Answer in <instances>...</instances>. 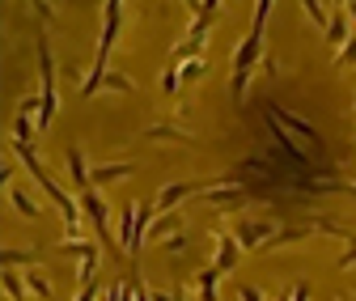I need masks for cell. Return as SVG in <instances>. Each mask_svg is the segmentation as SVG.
<instances>
[{
    "label": "cell",
    "mask_w": 356,
    "mask_h": 301,
    "mask_svg": "<svg viewBox=\"0 0 356 301\" xmlns=\"http://www.w3.org/2000/svg\"><path fill=\"white\" fill-rule=\"evenodd\" d=\"M323 34H327V42H331L335 51H343L348 42L356 38V34H352V13H348V5H343V9H331V26H327Z\"/></svg>",
    "instance_id": "8"
},
{
    "label": "cell",
    "mask_w": 356,
    "mask_h": 301,
    "mask_svg": "<svg viewBox=\"0 0 356 301\" xmlns=\"http://www.w3.org/2000/svg\"><path fill=\"white\" fill-rule=\"evenodd\" d=\"M339 268H356V242H352V246L339 254Z\"/></svg>",
    "instance_id": "27"
},
{
    "label": "cell",
    "mask_w": 356,
    "mask_h": 301,
    "mask_svg": "<svg viewBox=\"0 0 356 301\" xmlns=\"http://www.w3.org/2000/svg\"><path fill=\"white\" fill-rule=\"evenodd\" d=\"M64 161H68L72 187H76V191H89V170H85V157H81V149H68V153H64Z\"/></svg>",
    "instance_id": "12"
},
{
    "label": "cell",
    "mask_w": 356,
    "mask_h": 301,
    "mask_svg": "<svg viewBox=\"0 0 356 301\" xmlns=\"http://www.w3.org/2000/svg\"><path fill=\"white\" fill-rule=\"evenodd\" d=\"M267 115H272V119H276L280 127H289V132H293V136H301V140H305L309 149H314V157H318V165H327V157H331V153H327V140L318 136V127H314V123H309V119H301V115H293L289 106H267Z\"/></svg>",
    "instance_id": "3"
},
{
    "label": "cell",
    "mask_w": 356,
    "mask_h": 301,
    "mask_svg": "<svg viewBox=\"0 0 356 301\" xmlns=\"http://www.w3.org/2000/svg\"><path fill=\"white\" fill-rule=\"evenodd\" d=\"M38 250H5V268H22V263H34Z\"/></svg>",
    "instance_id": "21"
},
{
    "label": "cell",
    "mask_w": 356,
    "mask_h": 301,
    "mask_svg": "<svg viewBox=\"0 0 356 301\" xmlns=\"http://www.w3.org/2000/svg\"><path fill=\"white\" fill-rule=\"evenodd\" d=\"M348 13H352V17H356V0H348Z\"/></svg>",
    "instance_id": "29"
},
{
    "label": "cell",
    "mask_w": 356,
    "mask_h": 301,
    "mask_svg": "<svg viewBox=\"0 0 356 301\" xmlns=\"http://www.w3.org/2000/svg\"><path fill=\"white\" fill-rule=\"evenodd\" d=\"M149 136H153V140H183L187 149H195V145H200L195 136H187V132H174V127H153Z\"/></svg>",
    "instance_id": "16"
},
{
    "label": "cell",
    "mask_w": 356,
    "mask_h": 301,
    "mask_svg": "<svg viewBox=\"0 0 356 301\" xmlns=\"http://www.w3.org/2000/svg\"><path fill=\"white\" fill-rule=\"evenodd\" d=\"M161 90H165V94H178V90H183V72H178V68H165V72H161Z\"/></svg>",
    "instance_id": "22"
},
{
    "label": "cell",
    "mask_w": 356,
    "mask_h": 301,
    "mask_svg": "<svg viewBox=\"0 0 356 301\" xmlns=\"http://www.w3.org/2000/svg\"><path fill=\"white\" fill-rule=\"evenodd\" d=\"M335 64H339V68H352V64H356V38L348 42L343 51H335Z\"/></svg>",
    "instance_id": "24"
},
{
    "label": "cell",
    "mask_w": 356,
    "mask_h": 301,
    "mask_svg": "<svg viewBox=\"0 0 356 301\" xmlns=\"http://www.w3.org/2000/svg\"><path fill=\"white\" fill-rule=\"evenodd\" d=\"M178 72H183V81H200V76L208 72V60H191V64H183Z\"/></svg>",
    "instance_id": "23"
},
{
    "label": "cell",
    "mask_w": 356,
    "mask_h": 301,
    "mask_svg": "<svg viewBox=\"0 0 356 301\" xmlns=\"http://www.w3.org/2000/svg\"><path fill=\"white\" fill-rule=\"evenodd\" d=\"M301 13H305V17H309V22H318V26H323V30H327V26H331V9H323V5H309V0H305V5H301Z\"/></svg>",
    "instance_id": "20"
},
{
    "label": "cell",
    "mask_w": 356,
    "mask_h": 301,
    "mask_svg": "<svg viewBox=\"0 0 356 301\" xmlns=\"http://www.w3.org/2000/svg\"><path fill=\"white\" fill-rule=\"evenodd\" d=\"M81 200V212L89 217V225H94V234L106 242V234H111V208H106V200L98 195V187H89V191H81L76 195Z\"/></svg>",
    "instance_id": "5"
},
{
    "label": "cell",
    "mask_w": 356,
    "mask_h": 301,
    "mask_svg": "<svg viewBox=\"0 0 356 301\" xmlns=\"http://www.w3.org/2000/svg\"><path fill=\"white\" fill-rule=\"evenodd\" d=\"M38 72H42V111H38V132H47L51 127V119H56V106H60V98H56V60H51V47H47V38L38 34Z\"/></svg>",
    "instance_id": "2"
},
{
    "label": "cell",
    "mask_w": 356,
    "mask_h": 301,
    "mask_svg": "<svg viewBox=\"0 0 356 301\" xmlns=\"http://www.w3.org/2000/svg\"><path fill=\"white\" fill-rule=\"evenodd\" d=\"M234 238H238V246L242 250H259V246H272L276 242V225L272 221H238L234 225Z\"/></svg>",
    "instance_id": "4"
},
{
    "label": "cell",
    "mask_w": 356,
    "mask_h": 301,
    "mask_svg": "<svg viewBox=\"0 0 356 301\" xmlns=\"http://www.w3.org/2000/svg\"><path fill=\"white\" fill-rule=\"evenodd\" d=\"M216 280H220V272H216V268H204V272L191 280L195 301H216Z\"/></svg>",
    "instance_id": "11"
},
{
    "label": "cell",
    "mask_w": 356,
    "mask_h": 301,
    "mask_svg": "<svg viewBox=\"0 0 356 301\" xmlns=\"http://www.w3.org/2000/svg\"><path fill=\"white\" fill-rule=\"evenodd\" d=\"M267 13H272V5H254V26H250V34H246V42H238V51H234V76H250L254 72V64L259 60H267L263 56V22H267Z\"/></svg>",
    "instance_id": "1"
},
{
    "label": "cell",
    "mask_w": 356,
    "mask_h": 301,
    "mask_svg": "<svg viewBox=\"0 0 356 301\" xmlns=\"http://www.w3.org/2000/svg\"><path fill=\"white\" fill-rule=\"evenodd\" d=\"M161 246H165L170 254H183V250H187V234H178V238H170V242H161Z\"/></svg>",
    "instance_id": "25"
},
{
    "label": "cell",
    "mask_w": 356,
    "mask_h": 301,
    "mask_svg": "<svg viewBox=\"0 0 356 301\" xmlns=\"http://www.w3.org/2000/svg\"><path fill=\"white\" fill-rule=\"evenodd\" d=\"M9 204H13V208L22 212L26 221H38V212H42V208H38V204H34V200H30V195L22 191V187H9Z\"/></svg>",
    "instance_id": "14"
},
{
    "label": "cell",
    "mask_w": 356,
    "mask_h": 301,
    "mask_svg": "<svg viewBox=\"0 0 356 301\" xmlns=\"http://www.w3.org/2000/svg\"><path fill=\"white\" fill-rule=\"evenodd\" d=\"M204 191H208V183H165V187L157 191L153 208H157V217H165V212H174V204H178V200H187V195H204Z\"/></svg>",
    "instance_id": "7"
},
{
    "label": "cell",
    "mask_w": 356,
    "mask_h": 301,
    "mask_svg": "<svg viewBox=\"0 0 356 301\" xmlns=\"http://www.w3.org/2000/svg\"><path fill=\"white\" fill-rule=\"evenodd\" d=\"M238 301H263V293L259 288H238Z\"/></svg>",
    "instance_id": "28"
},
{
    "label": "cell",
    "mask_w": 356,
    "mask_h": 301,
    "mask_svg": "<svg viewBox=\"0 0 356 301\" xmlns=\"http://www.w3.org/2000/svg\"><path fill=\"white\" fill-rule=\"evenodd\" d=\"M26 288H30V293H34L38 301H51V284H47V280H42L38 272H30V276H26Z\"/></svg>",
    "instance_id": "19"
},
{
    "label": "cell",
    "mask_w": 356,
    "mask_h": 301,
    "mask_svg": "<svg viewBox=\"0 0 356 301\" xmlns=\"http://www.w3.org/2000/svg\"><path fill=\"white\" fill-rule=\"evenodd\" d=\"M352 115H356V106H352Z\"/></svg>",
    "instance_id": "30"
},
{
    "label": "cell",
    "mask_w": 356,
    "mask_h": 301,
    "mask_svg": "<svg viewBox=\"0 0 356 301\" xmlns=\"http://www.w3.org/2000/svg\"><path fill=\"white\" fill-rule=\"evenodd\" d=\"M94 268H98V246L89 242V250L81 254V268H76V288H85V284H94Z\"/></svg>",
    "instance_id": "13"
},
{
    "label": "cell",
    "mask_w": 356,
    "mask_h": 301,
    "mask_svg": "<svg viewBox=\"0 0 356 301\" xmlns=\"http://www.w3.org/2000/svg\"><path fill=\"white\" fill-rule=\"evenodd\" d=\"M102 293H98V284H85V288H76V301H98Z\"/></svg>",
    "instance_id": "26"
},
{
    "label": "cell",
    "mask_w": 356,
    "mask_h": 301,
    "mask_svg": "<svg viewBox=\"0 0 356 301\" xmlns=\"http://www.w3.org/2000/svg\"><path fill=\"white\" fill-rule=\"evenodd\" d=\"M30 136H34V119L30 115H17V123H13V145H30Z\"/></svg>",
    "instance_id": "17"
},
{
    "label": "cell",
    "mask_w": 356,
    "mask_h": 301,
    "mask_svg": "<svg viewBox=\"0 0 356 301\" xmlns=\"http://www.w3.org/2000/svg\"><path fill=\"white\" fill-rule=\"evenodd\" d=\"M178 229H183V217H178V212H165V217L153 221V229L145 234V242H170V238H178Z\"/></svg>",
    "instance_id": "10"
},
{
    "label": "cell",
    "mask_w": 356,
    "mask_h": 301,
    "mask_svg": "<svg viewBox=\"0 0 356 301\" xmlns=\"http://www.w3.org/2000/svg\"><path fill=\"white\" fill-rule=\"evenodd\" d=\"M127 174H136V165H131V161H111V165L89 170V187H106V183H115V179H127Z\"/></svg>",
    "instance_id": "9"
},
{
    "label": "cell",
    "mask_w": 356,
    "mask_h": 301,
    "mask_svg": "<svg viewBox=\"0 0 356 301\" xmlns=\"http://www.w3.org/2000/svg\"><path fill=\"white\" fill-rule=\"evenodd\" d=\"M5 293H9V301H30V288H26V280H22V276H13L9 268H5Z\"/></svg>",
    "instance_id": "15"
},
{
    "label": "cell",
    "mask_w": 356,
    "mask_h": 301,
    "mask_svg": "<svg viewBox=\"0 0 356 301\" xmlns=\"http://www.w3.org/2000/svg\"><path fill=\"white\" fill-rule=\"evenodd\" d=\"M102 90H111V94H131L136 85H131L123 72H106V81H102Z\"/></svg>",
    "instance_id": "18"
},
{
    "label": "cell",
    "mask_w": 356,
    "mask_h": 301,
    "mask_svg": "<svg viewBox=\"0 0 356 301\" xmlns=\"http://www.w3.org/2000/svg\"><path fill=\"white\" fill-rule=\"evenodd\" d=\"M212 238H216V254H212V263H208V268H216L220 276H225V272H229V268L242 259V246H238L234 229H216Z\"/></svg>",
    "instance_id": "6"
}]
</instances>
